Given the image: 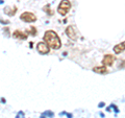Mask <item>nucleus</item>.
Here are the masks:
<instances>
[{"label": "nucleus", "mask_w": 125, "mask_h": 118, "mask_svg": "<svg viewBox=\"0 0 125 118\" xmlns=\"http://www.w3.org/2000/svg\"><path fill=\"white\" fill-rule=\"evenodd\" d=\"M43 40L52 49H60L62 46V42H61L60 37H58L57 34L53 30H47L44 35V37H43Z\"/></svg>", "instance_id": "obj_1"}, {"label": "nucleus", "mask_w": 125, "mask_h": 118, "mask_svg": "<svg viewBox=\"0 0 125 118\" xmlns=\"http://www.w3.org/2000/svg\"><path fill=\"white\" fill-rule=\"evenodd\" d=\"M70 10H71V2L69 0H62L57 6L58 14L62 16H66L70 12Z\"/></svg>", "instance_id": "obj_2"}, {"label": "nucleus", "mask_w": 125, "mask_h": 118, "mask_svg": "<svg viewBox=\"0 0 125 118\" xmlns=\"http://www.w3.org/2000/svg\"><path fill=\"white\" fill-rule=\"evenodd\" d=\"M20 19L23 22H26V23H32V22L37 21L36 15L32 13H29V12H24L23 14H21Z\"/></svg>", "instance_id": "obj_3"}, {"label": "nucleus", "mask_w": 125, "mask_h": 118, "mask_svg": "<svg viewBox=\"0 0 125 118\" xmlns=\"http://www.w3.org/2000/svg\"><path fill=\"white\" fill-rule=\"evenodd\" d=\"M37 50L41 54H47L49 52V46L45 42H39L37 44Z\"/></svg>", "instance_id": "obj_4"}, {"label": "nucleus", "mask_w": 125, "mask_h": 118, "mask_svg": "<svg viewBox=\"0 0 125 118\" xmlns=\"http://www.w3.org/2000/svg\"><path fill=\"white\" fill-rule=\"evenodd\" d=\"M115 62V57H113L112 54H105L102 60V65L103 66H112Z\"/></svg>", "instance_id": "obj_5"}, {"label": "nucleus", "mask_w": 125, "mask_h": 118, "mask_svg": "<svg viewBox=\"0 0 125 118\" xmlns=\"http://www.w3.org/2000/svg\"><path fill=\"white\" fill-rule=\"evenodd\" d=\"M66 35L71 39V40H74L75 41L76 39H77V36H76V34H75V31H74V28H73V26H68L67 28H66Z\"/></svg>", "instance_id": "obj_6"}, {"label": "nucleus", "mask_w": 125, "mask_h": 118, "mask_svg": "<svg viewBox=\"0 0 125 118\" xmlns=\"http://www.w3.org/2000/svg\"><path fill=\"white\" fill-rule=\"evenodd\" d=\"M125 50V41L122 42V43H119V44H117L114 46V52L116 54H119L121 52H123Z\"/></svg>", "instance_id": "obj_7"}, {"label": "nucleus", "mask_w": 125, "mask_h": 118, "mask_svg": "<svg viewBox=\"0 0 125 118\" xmlns=\"http://www.w3.org/2000/svg\"><path fill=\"white\" fill-rule=\"evenodd\" d=\"M13 37L17 38V39H21V40H26L27 39V34L23 33V31H20V30H15L13 33Z\"/></svg>", "instance_id": "obj_8"}, {"label": "nucleus", "mask_w": 125, "mask_h": 118, "mask_svg": "<svg viewBox=\"0 0 125 118\" xmlns=\"http://www.w3.org/2000/svg\"><path fill=\"white\" fill-rule=\"evenodd\" d=\"M93 71L96 72V73H99V74H105V73L107 72V68H106V66L94 67V68H93Z\"/></svg>", "instance_id": "obj_9"}, {"label": "nucleus", "mask_w": 125, "mask_h": 118, "mask_svg": "<svg viewBox=\"0 0 125 118\" xmlns=\"http://www.w3.org/2000/svg\"><path fill=\"white\" fill-rule=\"evenodd\" d=\"M16 12H17V7L14 6V9H11V7L7 6L4 9V13L7 15V16H14L16 14Z\"/></svg>", "instance_id": "obj_10"}, {"label": "nucleus", "mask_w": 125, "mask_h": 118, "mask_svg": "<svg viewBox=\"0 0 125 118\" xmlns=\"http://www.w3.org/2000/svg\"><path fill=\"white\" fill-rule=\"evenodd\" d=\"M27 34H29V35H31L32 37H34V36L37 35V29H36V27H34V26H30L29 29L27 30Z\"/></svg>", "instance_id": "obj_11"}, {"label": "nucleus", "mask_w": 125, "mask_h": 118, "mask_svg": "<svg viewBox=\"0 0 125 118\" xmlns=\"http://www.w3.org/2000/svg\"><path fill=\"white\" fill-rule=\"evenodd\" d=\"M44 11L47 12V13H48L49 15H52V14H53V12L50 11V5H49V4H47L46 6H44Z\"/></svg>", "instance_id": "obj_12"}, {"label": "nucleus", "mask_w": 125, "mask_h": 118, "mask_svg": "<svg viewBox=\"0 0 125 118\" xmlns=\"http://www.w3.org/2000/svg\"><path fill=\"white\" fill-rule=\"evenodd\" d=\"M119 67H120V68H123V67H125V61L123 62V64H120V66H119Z\"/></svg>", "instance_id": "obj_13"}]
</instances>
